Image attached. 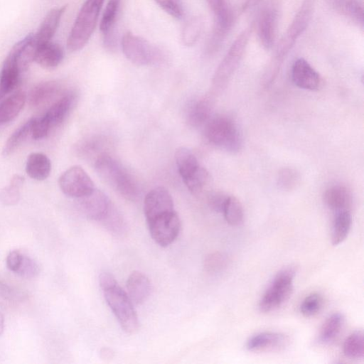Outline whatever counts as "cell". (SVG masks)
Masks as SVG:
<instances>
[{"mask_svg":"<svg viewBox=\"0 0 364 364\" xmlns=\"http://www.w3.org/2000/svg\"><path fill=\"white\" fill-rule=\"evenodd\" d=\"M228 257L219 252L208 255L204 261V267L208 273L218 274L225 270L228 265Z\"/></svg>","mask_w":364,"mask_h":364,"instance_id":"38","label":"cell"},{"mask_svg":"<svg viewBox=\"0 0 364 364\" xmlns=\"http://www.w3.org/2000/svg\"><path fill=\"white\" fill-rule=\"evenodd\" d=\"M35 118H31L17 128L8 138L2 149V155L9 156L15 151L31 134Z\"/></svg>","mask_w":364,"mask_h":364,"instance_id":"30","label":"cell"},{"mask_svg":"<svg viewBox=\"0 0 364 364\" xmlns=\"http://www.w3.org/2000/svg\"><path fill=\"white\" fill-rule=\"evenodd\" d=\"M62 90V85L55 80L41 82L29 92L28 100L33 107L45 105L53 100Z\"/></svg>","mask_w":364,"mask_h":364,"instance_id":"21","label":"cell"},{"mask_svg":"<svg viewBox=\"0 0 364 364\" xmlns=\"http://www.w3.org/2000/svg\"><path fill=\"white\" fill-rule=\"evenodd\" d=\"M278 10L273 4L266 6L260 12L257 24V36L262 47L269 50L274 44L277 26Z\"/></svg>","mask_w":364,"mask_h":364,"instance_id":"13","label":"cell"},{"mask_svg":"<svg viewBox=\"0 0 364 364\" xmlns=\"http://www.w3.org/2000/svg\"><path fill=\"white\" fill-rule=\"evenodd\" d=\"M152 239L161 247L170 245L177 238L181 230V220L173 210L146 221Z\"/></svg>","mask_w":364,"mask_h":364,"instance_id":"9","label":"cell"},{"mask_svg":"<svg viewBox=\"0 0 364 364\" xmlns=\"http://www.w3.org/2000/svg\"><path fill=\"white\" fill-rule=\"evenodd\" d=\"M252 28L253 26L251 25L237 36L219 64L212 81L215 90L223 88L238 68L247 46Z\"/></svg>","mask_w":364,"mask_h":364,"instance_id":"7","label":"cell"},{"mask_svg":"<svg viewBox=\"0 0 364 364\" xmlns=\"http://www.w3.org/2000/svg\"><path fill=\"white\" fill-rule=\"evenodd\" d=\"M62 48L50 41L36 48L34 61L46 69H53L59 65L63 59Z\"/></svg>","mask_w":364,"mask_h":364,"instance_id":"23","label":"cell"},{"mask_svg":"<svg viewBox=\"0 0 364 364\" xmlns=\"http://www.w3.org/2000/svg\"><path fill=\"white\" fill-rule=\"evenodd\" d=\"M351 225L352 216L348 210L337 212L331 232V242L333 245H338L346 240Z\"/></svg>","mask_w":364,"mask_h":364,"instance_id":"29","label":"cell"},{"mask_svg":"<svg viewBox=\"0 0 364 364\" xmlns=\"http://www.w3.org/2000/svg\"><path fill=\"white\" fill-rule=\"evenodd\" d=\"M223 213L227 223L231 225H240L243 221L244 211L242 205L235 196H228Z\"/></svg>","mask_w":364,"mask_h":364,"instance_id":"33","label":"cell"},{"mask_svg":"<svg viewBox=\"0 0 364 364\" xmlns=\"http://www.w3.org/2000/svg\"><path fill=\"white\" fill-rule=\"evenodd\" d=\"M76 100L73 92H68L55 101L43 116L50 129L60 124L68 115Z\"/></svg>","mask_w":364,"mask_h":364,"instance_id":"17","label":"cell"},{"mask_svg":"<svg viewBox=\"0 0 364 364\" xmlns=\"http://www.w3.org/2000/svg\"><path fill=\"white\" fill-rule=\"evenodd\" d=\"M51 170V162L43 153L33 152L28 156L26 171L28 176L36 181L46 179Z\"/></svg>","mask_w":364,"mask_h":364,"instance_id":"25","label":"cell"},{"mask_svg":"<svg viewBox=\"0 0 364 364\" xmlns=\"http://www.w3.org/2000/svg\"><path fill=\"white\" fill-rule=\"evenodd\" d=\"M205 135L211 144L230 152H237L242 146V137L237 125L226 116L210 117L205 123Z\"/></svg>","mask_w":364,"mask_h":364,"instance_id":"5","label":"cell"},{"mask_svg":"<svg viewBox=\"0 0 364 364\" xmlns=\"http://www.w3.org/2000/svg\"><path fill=\"white\" fill-rule=\"evenodd\" d=\"M323 306V298L318 293H311L306 296L301 303L299 310L306 317L317 314Z\"/></svg>","mask_w":364,"mask_h":364,"instance_id":"39","label":"cell"},{"mask_svg":"<svg viewBox=\"0 0 364 364\" xmlns=\"http://www.w3.org/2000/svg\"><path fill=\"white\" fill-rule=\"evenodd\" d=\"M339 6L352 18L363 23V4L359 0H338Z\"/></svg>","mask_w":364,"mask_h":364,"instance_id":"40","label":"cell"},{"mask_svg":"<svg viewBox=\"0 0 364 364\" xmlns=\"http://www.w3.org/2000/svg\"><path fill=\"white\" fill-rule=\"evenodd\" d=\"M95 167L100 177L124 198L134 200L139 188L132 176L116 159L107 154L97 156Z\"/></svg>","mask_w":364,"mask_h":364,"instance_id":"2","label":"cell"},{"mask_svg":"<svg viewBox=\"0 0 364 364\" xmlns=\"http://www.w3.org/2000/svg\"><path fill=\"white\" fill-rule=\"evenodd\" d=\"M278 186L284 191H291L296 187L300 181L299 172L292 168H282L277 178Z\"/></svg>","mask_w":364,"mask_h":364,"instance_id":"37","label":"cell"},{"mask_svg":"<svg viewBox=\"0 0 364 364\" xmlns=\"http://www.w3.org/2000/svg\"><path fill=\"white\" fill-rule=\"evenodd\" d=\"M317 0H303L289 27L277 46L274 56L265 74V82L271 83L280 67L294 46L296 41L308 27L314 13Z\"/></svg>","mask_w":364,"mask_h":364,"instance_id":"1","label":"cell"},{"mask_svg":"<svg viewBox=\"0 0 364 364\" xmlns=\"http://www.w3.org/2000/svg\"><path fill=\"white\" fill-rule=\"evenodd\" d=\"M291 78L294 83L304 90H317L321 84L319 74L303 58L296 59L291 67Z\"/></svg>","mask_w":364,"mask_h":364,"instance_id":"15","label":"cell"},{"mask_svg":"<svg viewBox=\"0 0 364 364\" xmlns=\"http://www.w3.org/2000/svg\"><path fill=\"white\" fill-rule=\"evenodd\" d=\"M121 0H109L100 20V30L103 33L115 27Z\"/></svg>","mask_w":364,"mask_h":364,"instance_id":"36","label":"cell"},{"mask_svg":"<svg viewBox=\"0 0 364 364\" xmlns=\"http://www.w3.org/2000/svg\"><path fill=\"white\" fill-rule=\"evenodd\" d=\"M175 161L184 184L194 177L201 167L193 153L184 146L176 149Z\"/></svg>","mask_w":364,"mask_h":364,"instance_id":"22","label":"cell"},{"mask_svg":"<svg viewBox=\"0 0 364 364\" xmlns=\"http://www.w3.org/2000/svg\"><path fill=\"white\" fill-rule=\"evenodd\" d=\"M295 272V268L291 266L276 274L259 302V309L262 312L274 311L289 299L293 290Z\"/></svg>","mask_w":364,"mask_h":364,"instance_id":"8","label":"cell"},{"mask_svg":"<svg viewBox=\"0 0 364 364\" xmlns=\"http://www.w3.org/2000/svg\"><path fill=\"white\" fill-rule=\"evenodd\" d=\"M228 197L223 193H214L208 198V205L214 211L223 213Z\"/></svg>","mask_w":364,"mask_h":364,"instance_id":"45","label":"cell"},{"mask_svg":"<svg viewBox=\"0 0 364 364\" xmlns=\"http://www.w3.org/2000/svg\"><path fill=\"white\" fill-rule=\"evenodd\" d=\"M215 16V26L208 48L217 50L233 23L230 0H206Z\"/></svg>","mask_w":364,"mask_h":364,"instance_id":"11","label":"cell"},{"mask_svg":"<svg viewBox=\"0 0 364 364\" xmlns=\"http://www.w3.org/2000/svg\"><path fill=\"white\" fill-rule=\"evenodd\" d=\"M213 105V100L210 97H204L195 102L188 109V123L193 127L205 124L210 118Z\"/></svg>","mask_w":364,"mask_h":364,"instance_id":"27","label":"cell"},{"mask_svg":"<svg viewBox=\"0 0 364 364\" xmlns=\"http://www.w3.org/2000/svg\"><path fill=\"white\" fill-rule=\"evenodd\" d=\"M262 0H245L242 4V11H247L249 9L252 8L255 5L258 4Z\"/></svg>","mask_w":364,"mask_h":364,"instance_id":"49","label":"cell"},{"mask_svg":"<svg viewBox=\"0 0 364 364\" xmlns=\"http://www.w3.org/2000/svg\"><path fill=\"white\" fill-rule=\"evenodd\" d=\"M165 12L174 18L181 19L183 16L181 0H154Z\"/></svg>","mask_w":364,"mask_h":364,"instance_id":"41","label":"cell"},{"mask_svg":"<svg viewBox=\"0 0 364 364\" xmlns=\"http://www.w3.org/2000/svg\"><path fill=\"white\" fill-rule=\"evenodd\" d=\"M126 287L129 297L136 304L144 303L149 296L151 291L149 278L139 271H134L129 276Z\"/></svg>","mask_w":364,"mask_h":364,"instance_id":"20","label":"cell"},{"mask_svg":"<svg viewBox=\"0 0 364 364\" xmlns=\"http://www.w3.org/2000/svg\"><path fill=\"white\" fill-rule=\"evenodd\" d=\"M21 73L14 55L9 53L0 73V100L14 90L19 82Z\"/></svg>","mask_w":364,"mask_h":364,"instance_id":"18","label":"cell"},{"mask_svg":"<svg viewBox=\"0 0 364 364\" xmlns=\"http://www.w3.org/2000/svg\"><path fill=\"white\" fill-rule=\"evenodd\" d=\"M103 35V45L106 49L114 50L117 44V37L115 27L111 28Z\"/></svg>","mask_w":364,"mask_h":364,"instance_id":"47","label":"cell"},{"mask_svg":"<svg viewBox=\"0 0 364 364\" xmlns=\"http://www.w3.org/2000/svg\"><path fill=\"white\" fill-rule=\"evenodd\" d=\"M323 201L334 211L346 210L351 204V196L346 187L340 185L333 186L326 190Z\"/></svg>","mask_w":364,"mask_h":364,"instance_id":"26","label":"cell"},{"mask_svg":"<svg viewBox=\"0 0 364 364\" xmlns=\"http://www.w3.org/2000/svg\"><path fill=\"white\" fill-rule=\"evenodd\" d=\"M344 319L343 315L338 312L329 316L320 329L319 341L323 344L333 342L340 334L344 323Z\"/></svg>","mask_w":364,"mask_h":364,"instance_id":"28","label":"cell"},{"mask_svg":"<svg viewBox=\"0 0 364 364\" xmlns=\"http://www.w3.org/2000/svg\"><path fill=\"white\" fill-rule=\"evenodd\" d=\"M4 329V318L2 314L0 312V336L2 334Z\"/></svg>","mask_w":364,"mask_h":364,"instance_id":"50","label":"cell"},{"mask_svg":"<svg viewBox=\"0 0 364 364\" xmlns=\"http://www.w3.org/2000/svg\"><path fill=\"white\" fill-rule=\"evenodd\" d=\"M16 273L26 279L33 278L38 274L39 267L33 259L23 255L21 264Z\"/></svg>","mask_w":364,"mask_h":364,"instance_id":"42","label":"cell"},{"mask_svg":"<svg viewBox=\"0 0 364 364\" xmlns=\"http://www.w3.org/2000/svg\"><path fill=\"white\" fill-rule=\"evenodd\" d=\"M0 297L10 301H20L24 300L26 296L0 280Z\"/></svg>","mask_w":364,"mask_h":364,"instance_id":"44","label":"cell"},{"mask_svg":"<svg viewBox=\"0 0 364 364\" xmlns=\"http://www.w3.org/2000/svg\"><path fill=\"white\" fill-rule=\"evenodd\" d=\"M67 8L66 5L52 9L45 16L40 27L34 35L36 47L50 42L60 24L61 17Z\"/></svg>","mask_w":364,"mask_h":364,"instance_id":"19","label":"cell"},{"mask_svg":"<svg viewBox=\"0 0 364 364\" xmlns=\"http://www.w3.org/2000/svg\"><path fill=\"white\" fill-rule=\"evenodd\" d=\"M203 30V21L200 17H193L184 26L181 41L186 46H191L196 43Z\"/></svg>","mask_w":364,"mask_h":364,"instance_id":"35","label":"cell"},{"mask_svg":"<svg viewBox=\"0 0 364 364\" xmlns=\"http://www.w3.org/2000/svg\"><path fill=\"white\" fill-rule=\"evenodd\" d=\"M22 258L23 255L19 251H11L6 259L8 269L16 273L21 264Z\"/></svg>","mask_w":364,"mask_h":364,"instance_id":"46","label":"cell"},{"mask_svg":"<svg viewBox=\"0 0 364 364\" xmlns=\"http://www.w3.org/2000/svg\"><path fill=\"white\" fill-rule=\"evenodd\" d=\"M24 178L19 175H14L9 184L0 190V201L6 205H14L20 199V189Z\"/></svg>","mask_w":364,"mask_h":364,"instance_id":"32","label":"cell"},{"mask_svg":"<svg viewBox=\"0 0 364 364\" xmlns=\"http://www.w3.org/2000/svg\"><path fill=\"white\" fill-rule=\"evenodd\" d=\"M50 127L43 117L35 118L33 124L31 136L34 139H41L46 137L50 131Z\"/></svg>","mask_w":364,"mask_h":364,"instance_id":"43","label":"cell"},{"mask_svg":"<svg viewBox=\"0 0 364 364\" xmlns=\"http://www.w3.org/2000/svg\"><path fill=\"white\" fill-rule=\"evenodd\" d=\"M77 199L80 212L87 218L99 222L105 217L112 205L107 195L95 188L89 194Z\"/></svg>","mask_w":364,"mask_h":364,"instance_id":"12","label":"cell"},{"mask_svg":"<svg viewBox=\"0 0 364 364\" xmlns=\"http://www.w3.org/2000/svg\"><path fill=\"white\" fill-rule=\"evenodd\" d=\"M107 304L127 334L135 333L139 327L136 312L127 293L117 283L102 290Z\"/></svg>","mask_w":364,"mask_h":364,"instance_id":"4","label":"cell"},{"mask_svg":"<svg viewBox=\"0 0 364 364\" xmlns=\"http://www.w3.org/2000/svg\"><path fill=\"white\" fill-rule=\"evenodd\" d=\"M344 355L350 359H361L364 355V339L362 331H355L344 341Z\"/></svg>","mask_w":364,"mask_h":364,"instance_id":"31","label":"cell"},{"mask_svg":"<svg viewBox=\"0 0 364 364\" xmlns=\"http://www.w3.org/2000/svg\"><path fill=\"white\" fill-rule=\"evenodd\" d=\"M62 192L67 196L79 198L92 192L94 183L87 172L80 166H73L64 171L58 179Z\"/></svg>","mask_w":364,"mask_h":364,"instance_id":"10","label":"cell"},{"mask_svg":"<svg viewBox=\"0 0 364 364\" xmlns=\"http://www.w3.org/2000/svg\"><path fill=\"white\" fill-rule=\"evenodd\" d=\"M26 101L22 91H16L0 100V124L14 119L21 112Z\"/></svg>","mask_w":364,"mask_h":364,"instance_id":"24","label":"cell"},{"mask_svg":"<svg viewBox=\"0 0 364 364\" xmlns=\"http://www.w3.org/2000/svg\"><path fill=\"white\" fill-rule=\"evenodd\" d=\"M287 337L280 333L266 331L257 333L248 339L246 348L252 352L279 350L287 344Z\"/></svg>","mask_w":364,"mask_h":364,"instance_id":"16","label":"cell"},{"mask_svg":"<svg viewBox=\"0 0 364 364\" xmlns=\"http://www.w3.org/2000/svg\"><path fill=\"white\" fill-rule=\"evenodd\" d=\"M105 0H85L73 23L67 41L72 52L81 50L88 42L97 23Z\"/></svg>","mask_w":364,"mask_h":364,"instance_id":"3","label":"cell"},{"mask_svg":"<svg viewBox=\"0 0 364 364\" xmlns=\"http://www.w3.org/2000/svg\"><path fill=\"white\" fill-rule=\"evenodd\" d=\"M99 283L102 290H103L117 284V282L112 274L105 272L100 274Z\"/></svg>","mask_w":364,"mask_h":364,"instance_id":"48","label":"cell"},{"mask_svg":"<svg viewBox=\"0 0 364 364\" xmlns=\"http://www.w3.org/2000/svg\"><path fill=\"white\" fill-rule=\"evenodd\" d=\"M121 46L126 58L137 65H156L166 60V55L161 48L130 31L122 36Z\"/></svg>","mask_w":364,"mask_h":364,"instance_id":"6","label":"cell"},{"mask_svg":"<svg viewBox=\"0 0 364 364\" xmlns=\"http://www.w3.org/2000/svg\"><path fill=\"white\" fill-rule=\"evenodd\" d=\"M173 210L172 196L164 187L154 188L144 198V213L146 221Z\"/></svg>","mask_w":364,"mask_h":364,"instance_id":"14","label":"cell"},{"mask_svg":"<svg viewBox=\"0 0 364 364\" xmlns=\"http://www.w3.org/2000/svg\"><path fill=\"white\" fill-rule=\"evenodd\" d=\"M101 222L105 228L114 235L122 236L127 232V227L123 217L112 205Z\"/></svg>","mask_w":364,"mask_h":364,"instance_id":"34","label":"cell"}]
</instances>
